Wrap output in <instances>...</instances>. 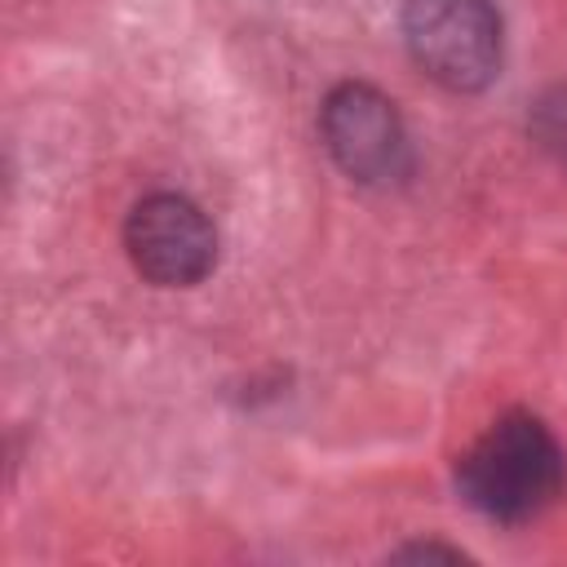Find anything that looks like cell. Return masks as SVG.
Here are the masks:
<instances>
[{"instance_id":"1","label":"cell","mask_w":567,"mask_h":567,"mask_svg":"<svg viewBox=\"0 0 567 567\" xmlns=\"http://www.w3.org/2000/svg\"><path fill=\"white\" fill-rule=\"evenodd\" d=\"M563 447L545 421L509 412L492 421L456 465L465 505L496 523H523L540 514L563 487Z\"/></svg>"},{"instance_id":"3","label":"cell","mask_w":567,"mask_h":567,"mask_svg":"<svg viewBox=\"0 0 567 567\" xmlns=\"http://www.w3.org/2000/svg\"><path fill=\"white\" fill-rule=\"evenodd\" d=\"M124 248L133 266L159 284V288H186L199 284L217 261V235L199 204L186 195L159 190L133 204L124 221Z\"/></svg>"},{"instance_id":"2","label":"cell","mask_w":567,"mask_h":567,"mask_svg":"<svg viewBox=\"0 0 567 567\" xmlns=\"http://www.w3.org/2000/svg\"><path fill=\"white\" fill-rule=\"evenodd\" d=\"M416 66L447 89H483L501 66V18L492 0H403Z\"/></svg>"},{"instance_id":"4","label":"cell","mask_w":567,"mask_h":567,"mask_svg":"<svg viewBox=\"0 0 567 567\" xmlns=\"http://www.w3.org/2000/svg\"><path fill=\"white\" fill-rule=\"evenodd\" d=\"M323 146L332 159L359 182H394L408 173V133L385 93L372 84H341L328 93L323 115Z\"/></svg>"}]
</instances>
